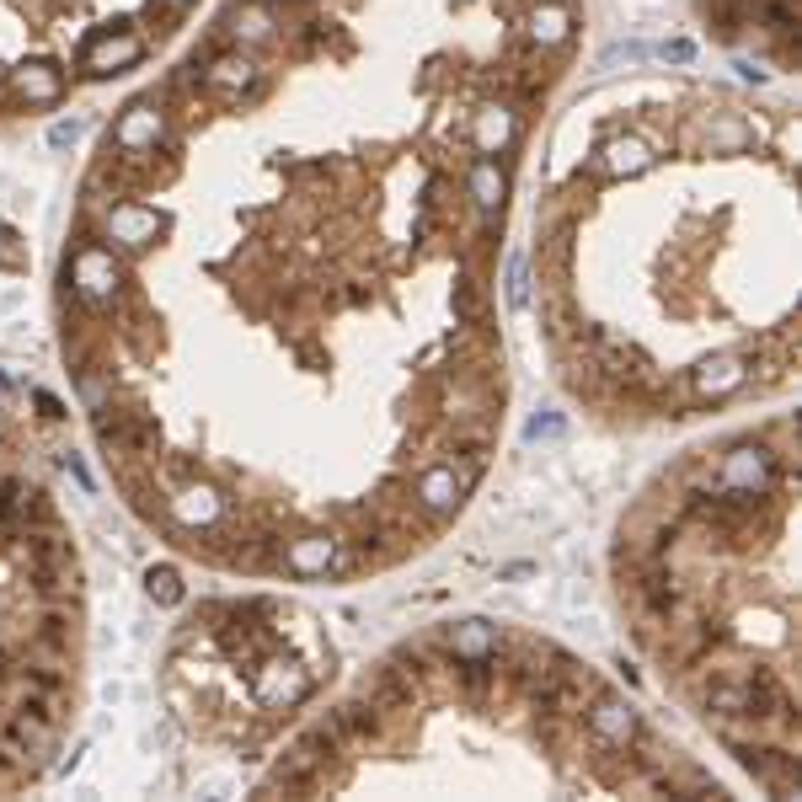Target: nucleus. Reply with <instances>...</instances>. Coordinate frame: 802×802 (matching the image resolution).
<instances>
[{"label":"nucleus","instance_id":"nucleus-1","mask_svg":"<svg viewBox=\"0 0 802 802\" xmlns=\"http://www.w3.org/2000/svg\"><path fill=\"white\" fill-rule=\"evenodd\" d=\"M583 733H589L599 749H626V744L642 738V722L621 696H610V690L599 685L594 690V712H583Z\"/></svg>","mask_w":802,"mask_h":802},{"label":"nucleus","instance_id":"nucleus-2","mask_svg":"<svg viewBox=\"0 0 802 802\" xmlns=\"http://www.w3.org/2000/svg\"><path fill=\"white\" fill-rule=\"evenodd\" d=\"M198 86H204L220 107H236L246 91L257 86V59H252V54H220V59H209V65L198 70Z\"/></svg>","mask_w":802,"mask_h":802},{"label":"nucleus","instance_id":"nucleus-3","mask_svg":"<svg viewBox=\"0 0 802 802\" xmlns=\"http://www.w3.org/2000/svg\"><path fill=\"white\" fill-rule=\"evenodd\" d=\"M161 140H166V113L156 107V97L134 102L129 113L113 123V150H156Z\"/></svg>","mask_w":802,"mask_h":802},{"label":"nucleus","instance_id":"nucleus-4","mask_svg":"<svg viewBox=\"0 0 802 802\" xmlns=\"http://www.w3.org/2000/svg\"><path fill=\"white\" fill-rule=\"evenodd\" d=\"M492 653H498V647H492ZM492 653H450L444 674L455 680L460 701H487L492 690H498V658Z\"/></svg>","mask_w":802,"mask_h":802},{"label":"nucleus","instance_id":"nucleus-5","mask_svg":"<svg viewBox=\"0 0 802 802\" xmlns=\"http://www.w3.org/2000/svg\"><path fill=\"white\" fill-rule=\"evenodd\" d=\"M145 59V38L140 33H102L86 43V75H118Z\"/></svg>","mask_w":802,"mask_h":802},{"label":"nucleus","instance_id":"nucleus-6","mask_svg":"<svg viewBox=\"0 0 802 802\" xmlns=\"http://www.w3.org/2000/svg\"><path fill=\"white\" fill-rule=\"evenodd\" d=\"M466 498V487L455 482V471H450V460H439V466H428L423 476H418V487H412V503L423 508V514H450V508Z\"/></svg>","mask_w":802,"mask_h":802},{"label":"nucleus","instance_id":"nucleus-7","mask_svg":"<svg viewBox=\"0 0 802 802\" xmlns=\"http://www.w3.org/2000/svg\"><path fill=\"white\" fill-rule=\"evenodd\" d=\"M599 166H605L610 177H637L653 166V145L642 140V134H615V140L599 150Z\"/></svg>","mask_w":802,"mask_h":802},{"label":"nucleus","instance_id":"nucleus-8","mask_svg":"<svg viewBox=\"0 0 802 802\" xmlns=\"http://www.w3.org/2000/svg\"><path fill=\"white\" fill-rule=\"evenodd\" d=\"M11 86H17V97L27 107H54L59 97H65V75H59L54 65H22L17 75H11Z\"/></svg>","mask_w":802,"mask_h":802},{"label":"nucleus","instance_id":"nucleus-9","mask_svg":"<svg viewBox=\"0 0 802 802\" xmlns=\"http://www.w3.org/2000/svg\"><path fill=\"white\" fill-rule=\"evenodd\" d=\"M567 38H573V11H567L562 0H541V6L530 11V43L535 49H562Z\"/></svg>","mask_w":802,"mask_h":802},{"label":"nucleus","instance_id":"nucleus-10","mask_svg":"<svg viewBox=\"0 0 802 802\" xmlns=\"http://www.w3.org/2000/svg\"><path fill=\"white\" fill-rule=\"evenodd\" d=\"M514 134H519V118L508 113V107H482V113H476V150H482V156L508 150Z\"/></svg>","mask_w":802,"mask_h":802},{"label":"nucleus","instance_id":"nucleus-11","mask_svg":"<svg viewBox=\"0 0 802 802\" xmlns=\"http://www.w3.org/2000/svg\"><path fill=\"white\" fill-rule=\"evenodd\" d=\"M471 198H476V209H503V198H508V172L492 156H482L471 166Z\"/></svg>","mask_w":802,"mask_h":802},{"label":"nucleus","instance_id":"nucleus-12","mask_svg":"<svg viewBox=\"0 0 802 802\" xmlns=\"http://www.w3.org/2000/svg\"><path fill=\"white\" fill-rule=\"evenodd\" d=\"M749 369L738 364V359H717V364H706L701 375H696V396H717V391H733V385H744Z\"/></svg>","mask_w":802,"mask_h":802},{"label":"nucleus","instance_id":"nucleus-13","mask_svg":"<svg viewBox=\"0 0 802 802\" xmlns=\"http://www.w3.org/2000/svg\"><path fill=\"white\" fill-rule=\"evenodd\" d=\"M236 43H273V17L262 6L236 11Z\"/></svg>","mask_w":802,"mask_h":802},{"label":"nucleus","instance_id":"nucleus-14","mask_svg":"<svg viewBox=\"0 0 802 802\" xmlns=\"http://www.w3.org/2000/svg\"><path fill=\"white\" fill-rule=\"evenodd\" d=\"M498 647V631H487V626H455V637H450V653H492Z\"/></svg>","mask_w":802,"mask_h":802},{"label":"nucleus","instance_id":"nucleus-15","mask_svg":"<svg viewBox=\"0 0 802 802\" xmlns=\"http://www.w3.org/2000/svg\"><path fill=\"white\" fill-rule=\"evenodd\" d=\"M482 311H487V289H482V284H455V321L476 327Z\"/></svg>","mask_w":802,"mask_h":802},{"label":"nucleus","instance_id":"nucleus-16","mask_svg":"<svg viewBox=\"0 0 802 802\" xmlns=\"http://www.w3.org/2000/svg\"><path fill=\"white\" fill-rule=\"evenodd\" d=\"M150 594H156L161 599V605H177V573H172V567H156V573H150Z\"/></svg>","mask_w":802,"mask_h":802},{"label":"nucleus","instance_id":"nucleus-17","mask_svg":"<svg viewBox=\"0 0 802 802\" xmlns=\"http://www.w3.org/2000/svg\"><path fill=\"white\" fill-rule=\"evenodd\" d=\"M744 140H749V134L738 129V123H722V129H706V145H712V150H738Z\"/></svg>","mask_w":802,"mask_h":802},{"label":"nucleus","instance_id":"nucleus-18","mask_svg":"<svg viewBox=\"0 0 802 802\" xmlns=\"http://www.w3.org/2000/svg\"><path fill=\"white\" fill-rule=\"evenodd\" d=\"M658 59H674V65H690L696 59V43H685V38H674V43H663V49H653Z\"/></svg>","mask_w":802,"mask_h":802},{"label":"nucleus","instance_id":"nucleus-19","mask_svg":"<svg viewBox=\"0 0 802 802\" xmlns=\"http://www.w3.org/2000/svg\"><path fill=\"white\" fill-rule=\"evenodd\" d=\"M11 241H17V236H11L6 225H0V268H22V252H17Z\"/></svg>","mask_w":802,"mask_h":802},{"label":"nucleus","instance_id":"nucleus-20","mask_svg":"<svg viewBox=\"0 0 802 802\" xmlns=\"http://www.w3.org/2000/svg\"><path fill=\"white\" fill-rule=\"evenodd\" d=\"M49 140H54V145H75V140H81V123H54Z\"/></svg>","mask_w":802,"mask_h":802},{"label":"nucleus","instance_id":"nucleus-21","mask_svg":"<svg viewBox=\"0 0 802 802\" xmlns=\"http://www.w3.org/2000/svg\"><path fill=\"white\" fill-rule=\"evenodd\" d=\"M161 6H188V0H161Z\"/></svg>","mask_w":802,"mask_h":802}]
</instances>
